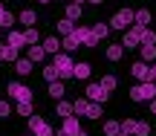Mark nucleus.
I'll use <instances>...</instances> for the list:
<instances>
[{
	"label": "nucleus",
	"instance_id": "nucleus-1",
	"mask_svg": "<svg viewBox=\"0 0 156 136\" xmlns=\"http://www.w3.org/2000/svg\"><path fill=\"white\" fill-rule=\"evenodd\" d=\"M130 98H133V102H153V98H156V84H153V81L136 84L133 90H130Z\"/></svg>",
	"mask_w": 156,
	"mask_h": 136
},
{
	"label": "nucleus",
	"instance_id": "nucleus-2",
	"mask_svg": "<svg viewBox=\"0 0 156 136\" xmlns=\"http://www.w3.org/2000/svg\"><path fill=\"white\" fill-rule=\"evenodd\" d=\"M133 23H136V12L133 9H119L107 26L110 29H124V26H133Z\"/></svg>",
	"mask_w": 156,
	"mask_h": 136
},
{
	"label": "nucleus",
	"instance_id": "nucleus-3",
	"mask_svg": "<svg viewBox=\"0 0 156 136\" xmlns=\"http://www.w3.org/2000/svg\"><path fill=\"white\" fill-rule=\"evenodd\" d=\"M52 64H55V70H58V81H64V78H73V67H75V64H73V58H69V55L58 52Z\"/></svg>",
	"mask_w": 156,
	"mask_h": 136
},
{
	"label": "nucleus",
	"instance_id": "nucleus-4",
	"mask_svg": "<svg viewBox=\"0 0 156 136\" xmlns=\"http://www.w3.org/2000/svg\"><path fill=\"white\" fill-rule=\"evenodd\" d=\"M145 29H147V26H139V23H133V26H130V32L124 35L122 46H124V49H133L136 44H142V38H145Z\"/></svg>",
	"mask_w": 156,
	"mask_h": 136
},
{
	"label": "nucleus",
	"instance_id": "nucleus-5",
	"mask_svg": "<svg viewBox=\"0 0 156 136\" xmlns=\"http://www.w3.org/2000/svg\"><path fill=\"white\" fill-rule=\"evenodd\" d=\"M29 131H32V136H55V131H52L41 116H35V113L29 116Z\"/></svg>",
	"mask_w": 156,
	"mask_h": 136
},
{
	"label": "nucleus",
	"instance_id": "nucleus-6",
	"mask_svg": "<svg viewBox=\"0 0 156 136\" xmlns=\"http://www.w3.org/2000/svg\"><path fill=\"white\" fill-rule=\"evenodd\" d=\"M9 96L15 98V102H35L32 90H29L26 84H17V81H12V84H9Z\"/></svg>",
	"mask_w": 156,
	"mask_h": 136
},
{
	"label": "nucleus",
	"instance_id": "nucleus-7",
	"mask_svg": "<svg viewBox=\"0 0 156 136\" xmlns=\"http://www.w3.org/2000/svg\"><path fill=\"white\" fill-rule=\"evenodd\" d=\"M110 98V90H104L101 84H87V102H95V104H104Z\"/></svg>",
	"mask_w": 156,
	"mask_h": 136
},
{
	"label": "nucleus",
	"instance_id": "nucleus-8",
	"mask_svg": "<svg viewBox=\"0 0 156 136\" xmlns=\"http://www.w3.org/2000/svg\"><path fill=\"white\" fill-rule=\"evenodd\" d=\"M75 38H78V44H81V46H98L93 29H87V26H75Z\"/></svg>",
	"mask_w": 156,
	"mask_h": 136
},
{
	"label": "nucleus",
	"instance_id": "nucleus-9",
	"mask_svg": "<svg viewBox=\"0 0 156 136\" xmlns=\"http://www.w3.org/2000/svg\"><path fill=\"white\" fill-rule=\"evenodd\" d=\"M130 73H133L139 81H151V64H145V61H136V64H130Z\"/></svg>",
	"mask_w": 156,
	"mask_h": 136
},
{
	"label": "nucleus",
	"instance_id": "nucleus-10",
	"mask_svg": "<svg viewBox=\"0 0 156 136\" xmlns=\"http://www.w3.org/2000/svg\"><path fill=\"white\" fill-rule=\"evenodd\" d=\"M90 73H93V67H90L87 61H78L75 67H73V78H78V81H87Z\"/></svg>",
	"mask_w": 156,
	"mask_h": 136
},
{
	"label": "nucleus",
	"instance_id": "nucleus-11",
	"mask_svg": "<svg viewBox=\"0 0 156 136\" xmlns=\"http://www.w3.org/2000/svg\"><path fill=\"white\" fill-rule=\"evenodd\" d=\"M41 46H44L46 52H52V55H58V49H61V38L49 35V38H44V41H41Z\"/></svg>",
	"mask_w": 156,
	"mask_h": 136
},
{
	"label": "nucleus",
	"instance_id": "nucleus-12",
	"mask_svg": "<svg viewBox=\"0 0 156 136\" xmlns=\"http://www.w3.org/2000/svg\"><path fill=\"white\" fill-rule=\"evenodd\" d=\"M67 136H75V133H81V125H78V119L75 116H69V119H64V127H61Z\"/></svg>",
	"mask_w": 156,
	"mask_h": 136
},
{
	"label": "nucleus",
	"instance_id": "nucleus-13",
	"mask_svg": "<svg viewBox=\"0 0 156 136\" xmlns=\"http://www.w3.org/2000/svg\"><path fill=\"white\" fill-rule=\"evenodd\" d=\"M142 61H145V64L156 61V44H142Z\"/></svg>",
	"mask_w": 156,
	"mask_h": 136
},
{
	"label": "nucleus",
	"instance_id": "nucleus-14",
	"mask_svg": "<svg viewBox=\"0 0 156 136\" xmlns=\"http://www.w3.org/2000/svg\"><path fill=\"white\" fill-rule=\"evenodd\" d=\"M0 61H17V49L9 44H0Z\"/></svg>",
	"mask_w": 156,
	"mask_h": 136
},
{
	"label": "nucleus",
	"instance_id": "nucleus-15",
	"mask_svg": "<svg viewBox=\"0 0 156 136\" xmlns=\"http://www.w3.org/2000/svg\"><path fill=\"white\" fill-rule=\"evenodd\" d=\"M44 58H46V49H44V46H41V44H35V46H29V61H32V64H38V61H44Z\"/></svg>",
	"mask_w": 156,
	"mask_h": 136
},
{
	"label": "nucleus",
	"instance_id": "nucleus-16",
	"mask_svg": "<svg viewBox=\"0 0 156 136\" xmlns=\"http://www.w3.org/2000/svg\"><path fill=\"white\" fill-rule=\"evenodd\" d=\"M15 70H17V75H29V73H32V61H29V58H17Z\"/></svg>",
	"mask_w": 156,
	"mask_h": 136
},
{
	"label": "nucleus",
	"instance_id": "nucleus-17",
	"mask_svg": "<svg viewBox=\"0 0 156 136\" xmlns=\"http://www.w3.org/2000/svg\"><path fill=\"white\" fill-rule=\"evenodd\" d=\"M64 93H67L64 81H52V84H49V96H52V98H58V102H61V98H64Z\"/></svg>",
	"mask_w": 156,
	"mask_h": 136
},
{
	"label": "nucleus",
	"instance_id": "nucleus-18",
	"mask_svg": "<svg viewBox=\"0 0 156 136\" xmlns=\"http://www.w3.org/2000/svg\"><path fill=\"white\" fill-rule=\"evenodd\" d=\"M90 29H93V35H95V41H98V44L110 35V26H107V23H95V26H90Z\"/></svg>",
	"mask_w": 156,
	"mask_h": 136
},
{
	"label": "nucleus",
	"instance_id": "nucleus-19",
	"mask_svg": "<svg viewBox=\"0 0 156 136\" xmlns=\"http://www.w3.org/2000/svg\"><path fill=\"white\" fill-rule=\"evenodd\" d=\"M122 55H124V46L122 44H110V46H107V58H110V61H119Z\"/></svg>",
	"mask_w": 156,
	"mask_h": 136
},
{
	"label": "nucleus",
	"instance_id": "nucleus-20",
	"mask_svg": "<svg viewBox=\"0 0 156 136\" xmlns=\"http://www.w3.org/2000/svg\"><path fill=\"white\" fill-rule=\"evenodd\" d=\"M87 107H90L87 96H84V98H75V102H73V113H78V116H87Z\"/></svg>",
	"mask_w": 156,
	"mask_h": 136
},
{
	"label": "nucleus",
	"instance_id": "nucleus-21",
	"mask_svg": "<svg viewBox=\"0 0 156 136\" xmlns=\"http://www.w3.org/2000/svg\"><path fill=\"white\" fill-rule=\"evenodd\" d=\"M61 46H64V49H67V52H73V49H78V46H81V44H78V38H75V32H73V35H64Z\"/></svg>",
	"mask_w": 156,
	"mask_h": 136
},
{
	"label": "nucleus",
	"instance_id": "nucleus-22",
	"mask_svg": "<svg viewBox=\"0 0 156 136\" xmlns=\"http://www.w3.org/2000/svg\"><path fill=\"white\" fill-rule=\"evenodd\" d=\"M23 38H26V44H29V46L41 44V35H38V29H35V26H29L26 32H23Z\"/></svg>",
	"mask_w": 156,
	"mask_h": 136
},
{
	"label": "nucleus",
	"instance_id": "nucleus-23",
	"mask_svg": "<svg viewBox=\"0 0 156 136\" xmlns=\"http://www.w3.org/2000/svg\"><path fill=\"white\" fill-rule=\"evenodd\" d=\"M55 113L61 116V119H69V116H73V104H69V102H58Z\"/></svg>",
	"mask_w": 156,
	"mask_h": 136
},
{
	"label": "nucleus",
	"instance_id": "nucleus-24",
	"mask_svg": "<svg viewBox=\"0 0 156 136\" xmlns=\"http://www.w3.org/2000/svg\"><path fill=\"white\" fill-rule=\"evenodd\" d=\"M81 15H84V12H81V6H75V3H69L67 6V20H81Z\"/></svg>",
	"mask_w": 156,
	"mask_h": 136
},
{
	"label": "nucleus",
	"instance_id": "nucleus-25",
	"mask_svg": "<svg viewBox=\"0 0 156 136\" xmlns=\"http://www.w3.org/2000/svg\"><path fill=\"white\" fill-rule=\"evenodd\" d=\"M23 44H26V38H23V32H9V46H15V49H20Z\"/></svg>",
	"mask_w": 156,
	"mask_h": 136
},
{
	"label": "nucleus",
	"instance_id": "nucleus-26",
	"mask_svg": "<svg viewBox=\"0 0 156 136\" xmlns=\"http://www.w3.org/2000/svg\"><path fill=\"white\" fill-rule=\"evenodd\" d=\"M104 136H122V122H107L104 125Z\"/></svg>",
	"mask_w": 156,
	"mask_h": 136
},
{
	"label": "nucleus",
	"instance_id": "nucleus-27",
	"mask_svg": "<svg viewBox=\"0 0 156 136\" xmlns=\"http://www.w3.org/2000/svg\"><path fill=\"white\" fill-rule=\"evenodd\" d=\"M122 136H136V119H124L122 122Z\"/></svg>",
	"mask_w": 156,
	"mask_h": 136
},
{
	"label": "nucleus",
	"instance_id": "nucleus-28",
	"mask_svg": "<svg viewBox=\"0 0 156 136\" xmlns=\"http://www.w3.org/2000/svg\"><path fill=\"white\" fill-rule=\"evenodd\" d=\"M17 20L23 23V26H35V20H38V15H35V12H20V17H17Z\"/></svg>",
	"mask_w": 156,
	"mask_h": 136
},
{
	"label": "nucleus",
	"instance_id": "nucleus-29",
	"mask_svg": "<svg viewBox=\"0 0 156 136\" xmlns=\"http://www.w3.org/2000/svg\"><path fill=\"white\" fill-rule=\"evenodd\" d=\"M58 32H61V35H73L75 32V23L64 17V20H58Z\"/></svg>",
	"mask_w": 156,
	"mask_h": 136
},
{
	"label": "nucleus",
	"instance_id": "nucleus-30",
	"mask_svg": "<svg viewBox=\"0 0 156 136\" xmlns=\"http://www.w3.org/2000/svg\"><path fill=\"white\" fill-rule=\"evenodd\" d=\"M15 23H17V17L12 15L9 9H6V12H3V17H0V26H3V29H12V26H15Z\"/></svg>",
	"mask_w": 156,
	"mask_h": 136
},
{
	"label": "nucleus",
	"instance_id": "nucleus-31",
	"mask_svg": "<svg viewBox=\"0 0 156 136\" xmlns=\"http://www.w3.org/2000/svg\"><path fill=\"white\" fill-rule=\"evenodd\" d=\"M136 23H139V26H147V23H151V9H139L136 12Z\"/></svg>",
	"mask_w": 156,
	"mask_h": 136
},
{
	"label": "nucleus",
	"instance_id": "nucleus-32",
	"mask_svg": "<svg viewBox=\"0 0 156 136\" xmlns=\"http://www.w3.org/2000/svg\"><path fill=\"white\" fill-rule=\"evenodd\" d=\"M44 78L49 81V84H52V81H58V70H55V64H49V67H44Z\"/></svg>",
	"mask_w": 156,
	"mask_h": 136
},
{
	"label": "nucleus",
	"instance_id": "nucleus-33",
	"mask_svg": "<svg viewBox=\"0 0 156 136\" xmlns=\"http://www.w3.org/2000/svg\"><path fill=\"white\" fill-rule=\"evenodd\" d=\"M17 113L29 119V116H32V102H17Z\"/></svg>",
	"mask_w": 156,
	"mask_h": 136
},
{
	"label": "nucleus",
	"instance_id": "nucleus-34",
	"mask_svg": "<svg viewBox=\"0 0 156 136\" xmlns=\"http://www.w3.org/2000/svg\"><path fill=\"white\" fill-rule=\"evenodd\" d=\"M98 116H101V104L90 102V107H87V119H98Z\"/></svg>",
	"mask_w": 156,
	"mask_h": 136
},
{
	"label": "nucleus",
	"instance_id": "nucleus-35",
	"mask_svg": "<svg viewBox=\"0 0 156 136\" xmlns=\"http://www.w3.org/2000/svg\"><path fill=\"white\" fill-rule=\"evenodd\" d=\"M136 136H151V125L147 122H136Z\"/></svg>",
	"mask_w": 156,
	"mask_h": 136
},
{
	"label": "nucleus",
	"instance_id": "nucleus-36",
	"mask_svg": "<svg viewBox=\"0 0 156 136\" xmlns=\"http://www.w3.org/2000/svg\"><path fill=\"white\" fill-rule=\"evenodd\" d=\"M101 87H104V90H113V87H116V75H104V78L98 81Z\"/></svg>",
	"mask_w": 156,
	"mask_h": 136
},
{
	"label": "nucleus",
	"instance_id": "nucleus-37",
	"mask_svg": "<svg viewBox=\"0 0 156 136\" xmlns=\"http://www.w3.org/2000/svg\"><path fill=\"white\" fill-rule=\"evenodd\" d=\"M142 44H156V32H153V29H145V38H142Z\"/></svg>",
	"mask_w": 156,
	"mask_h": 136
},
{
	"label": "nucleus",
	"instance_id": "nucleus-38",
	"mask_svg": "<svg viewBox=\"0 0 156 136\" xmlns=\"http://www.w3.org/2000/svg\"><path fill=\"white\" fill-rule=\"evenodd\" d=\"M12 113V110H9V104H6V102H0V119H3V116H9Z\"/></svg>",
	"mask_w": 156,
	"mask_h": 136
},
{
	"label": "nucleus",
	"instance_id": "nucleus-39",
	"mask_svg": "<svg viewBox=\"0 0 156 136\" xmlns=\"http://www.w3.org/2000/svg\"><path fill=\"white\" fill-rule=\"evenodd\" d=\"M151 81L156 84V64H151Z\"/></svg>",
	"mask_w": 156,
	"mask_h": 136
},
{
	"label": "nucleus",
	"instance_id": "nucleus-40",
	"mask_svg": "<svg viewBox=\"0 0 156 136\" xmlns=\"http://www.w3.org/2000/svg\"><path fill=\"white\" fill-rule=\"evenodd\" d=\"M151 113H156V98H153V102H151Z\"/></svg>",
	"mask_w": 156,
	"mask_h": 136
},
{
	"label": "nucleus",
	"instance_id": "nucleus-41",
	"mask_svg": "<svg viewBox=\"0 0 156 136\" xmlns=\"http://www.w3.org/2000/svg\"><path fill=\"white\" fill-rule=\"evenodd\" d=\"M73 3H75V6H81V3H87V0H73Z\"/></svg>",
	"mask_w": 156,
	"mask_h": 136
},
{
	"label": "nucleus",
	"instance_id": "nucleus-42",
	"mask_svg": "<svg viewBox=\"0 0 156 136\" xmlns=\"http://www.w3.org/2000/svg\"><path fill=\"white\" fill-rule=\"evenodd\" d=\"M55 136H67V133H64V131H58V133H55Z\"/></svg>",
	"mask_w": 156,
	"mask_h": 136
},
{
	"label": "nucleus",
	"instance_id": "nucleus-43",
	"mask_svg": "<svg viewBox=\"0 0 156 136\" xmlns=\"http://www.w3.org/2000/svg\"><path fill=\"white\" fill-rule=\"evenodd\" d=\"M90 3H95V6H98V3H101V0H90Z\"/></svg>",
	"mask_w": 156,
	"mask_h": 136
},
{
	"label": "nucleus",
	"instance_id": "nucleus-44",
	"mask_svg": "<svg viewBox=\"0 0 156 136\" xmlns=\"http://www.w3.org/2000/svg\"><path fill=\"white\" fill-rule=\"evenodd\" d=\"M3 12H6V9H3V6H0V17H3Z\"/></svg>",
	"mask_w": 156,
	"mask_h": 136
},
{
	"label": "nucleus",
	"instance_id": "nucleus-45",
	"mask_svg": "<svg viewBox=\"0 0 156 136\" xmlns=\"http://www.w3.org/2000/svg\"><path fill=\"white\" fill-rule=\"evenodd\" d=\"M41 3H49V0H41Z\"/></svg>",
	"mask_w": 156,
	"mask_h": 136
}]
</instances>
